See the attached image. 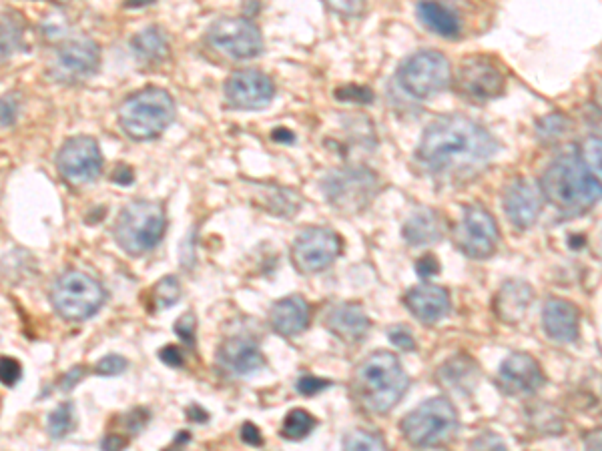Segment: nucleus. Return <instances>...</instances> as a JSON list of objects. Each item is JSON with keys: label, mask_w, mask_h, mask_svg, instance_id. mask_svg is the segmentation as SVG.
Instances as JSON below:
<instances>
[{"label": "nucleus", "mask_w": 602, "mask_h": 451, "mask_svg": "<svg viewBox=\"0 0 602 451\" xmlns=\"http://www.w3.org/2000/svg\"><path fill=\"white\" fill-rule=\"evenodd\" d=\"M131 49L135 57L147 65L163 63L169 57V41L165 33L157 27H149L141 33H137L131 39Z\"/></svg>", "instance_id": "nucleus-29"}, {"label": "nucleus", "mask_w": 602, "mask_h": 451, "mask_svg": "<svg viewBox=\"0 0 602 451\" xmlns=\"http://www.w3.org/2000/svg\"><path fill=\"white\" fill-rule=\"evenodd\" d=\"M17 115H19V107H17V101L13 95H5L3 97V127L9 129L15 125L17 121Z\"/></svg>", "instance_id": "nucleus-45"}, {"label": "nucleus", "mask_w": 602, "mask_h": 451, "mask_svg": "<svg viewBox=\"0 0 602 451\" xmlns=\"http://www.w3.org/2000/svg\"><path fill=\"white\" fill-rule=\"evenodd\" d=\"M418 17L424 27H428L434 35H440L444 39H456L462 33V23L458 15L448 9L440 0H420Z\"/></svg>", "instance_id": "nucleus-26"}, {"label": "nucleus", "mask_w": 602, "mask_h": 451, "mask_svg": "<svg viewBox=\"0 0 602 451\" xmlns=\"http://www.w3.org/2000/svg\"><path fill=\"white\" fill-rule=\"evenodd\" d=\"M398 83L414 99H430L450 87V61L438 51L414 53L400 65Z\"/></svg>", "instance_id": "nucleus-9"}, {"label": "nucleus", "mask_w": 602, "mask_h": 451, "mask_svg": "<svg viewBox=\"0 0 602 451\" xmlns=\"http://www.w3.org/2000/svg\"><path fill=\"white\" fill-rule=\"evenodd\" d=\"M107 293L101 281L83 273V271H67L63 273L53 289H51V303L67 321H85L99 313L105 305Z\"/></svg>", "instance_id": "nucleus-8"}, {"label": "nucleus", "mask_w": 602, "mask_h": 451, "mask_svg": "<svg viewBox=\"0 0 602 451\" xmlns=\"http://www.w3.org/2000/svg\"><path fill=\"white\" fill-rule=\"evenodd\" d=\"M540 207H542L540 195L528 181L518 179L506 189L504 209H506L510 223L516 229L524 231V229L532 227L540 215Z\"/></svg>", "instance_id": "nucleus-21"}, {"label": "nucleus", "mask_w": 602, "mask_h": 451, "mask_svg": "<svg viewBox=\"0 0 602 451\" xmlns=\"http://www.w3.org/2000/svg\"><path fill=\"white\" fill-rule=\"evenodd\" d=\"M588 173L592 175V179L596 181V185L602 191V139L590 137L586 139L580 149H578Z\"/></svg>", "instance_id": "nucleus-34"}, {"label": "nucleus", "mask_w": 602, "mask_h": 451, "mask_svg": "<svg viewBox=\"0 0 602 451\" xmlns=\"http://www.w3.org/2000/svg\"><path fill=\"white\" fill-rule=\"evenodd\" d=\"M217 361L223 371L235 377L253 375L265 367V357L259 349V343L245 335L225 339L217 349Z\"/></svg>", "instance_id": "nucleus-17"}, {"label": "nucleus", "mask_w": 602, "mask_h": 451, "mask_svg": "<svg viewBox=\"0 0 602 451\" xmlns=\"http://www.w3.org/2000/svg\"><path fill=\"white\" fill-rule=\"evenodd\" d=\"M151 299H153L155 309L173 307L181 299V283H179V279L175 275H167V277L159 279L151 287Z\"/></svg>", "instance_id": "nucleus-33"}, {"label": "nucleus", "mask_w": 602, "mask_h": 451, "mask_svg": "<svg viewBox=\"0 0 602 451\" xmlns=\"http://www.w3.org/2000/svg\"><path fill=\"white\" fill-rule=\"evenodd\" d=\"M207 43L217 53L235 61L255 59L263 53V35L259 27L243 17H223L211 23L207 29Z\"/></svg>", "instance_id": "nucleus-10"}, {"label": "nucleus", "mask_w": 602, "mask_h": 451, "mask_svg": "<svg viewBox=\"0 0 602 451\" xmlns=\"http://www.w3.org/2000/svg\"><path fill=\"white\" fill-rule=\"evenodd\" d=\"M544 383L542 369L528 353H512L498 371V385L510 395H530Z\"/></svg>", "instance_id": "nucleus-18"}, {"label": "nucleus", "mask_w": 602, "mask_h": 451, "mask_svg": "<svg viewBox=\"0 0 602 451\" xmlns=\"http://www.w3.org/2000/svg\"><path fill=\"white\" fill-rule=\"evenodd\" d=\"M175 101L159 87H147L129 95L119 107V125L133 141H151L175 121Z\"/></svg>", "instance_id": "nucleus-4"}, {"label": "nucleus", "mask_w": 602, "mask_h": 451, "mask_svg": "<svg viewBox=\"0 0 602 451\" xmlns=\"http://www.w3.org/2000/svg\"><path fill=\"white\" fill-rule=\"evenodd\" d=\"M23 377V365L15 357L0 359V379L7 387H15Z\"/></svg>", "instance_id": "nucleus-39"}, {"label": "nucleus", "mask_w": 602, "mask_h": 451, "mask_svg": "<svg viewBox=\"0 0 602 451\" xmlns=\"http://www.w3.org/2000/svg\"><path fill=\"white\" fill-rule=\"evenodd\" d=\"M390 341H392L398 349H402V351H414V349H416V343H414L412 333H410L408 329H404V327L392 329V331H390Z\"/></svg>", "instance_id": "nucleus-44"}, {"label": "nucleus", "mask_w": 602, "mask_h": 451, "mask_svg": "<svg viewBox=\"0 0 602 451\" xmlns=\"http://www.w3.org/2000/svg\"><path fill=\"white\" fill-rule=\"evenodd\" d=\"M271 139H273L275 143H281V145H291V143L295 141V135H293L291 131H287V129L279 127V129H273V133H271Z\"/></svg>", "instance_id": "nucleus-53"}, {"label": "nucleus", "mask_w": 602, "mask_h": 451, "mask_svg": "<svg viewBox=\"0 0 602 451\" xmlns=\"http://www.w3.org/2000/svg\"><path fill=\"white\" fill-rule=\"evenodd\" d=\"M476 379H478V367L476 363L466 357V355H460V357H454L450 359L448 363H444L438 371V381L440 385H444L446 389L454 391V393H464V391H470L474 385H476Z\"/></svg>", "instance_id": "nucleus-28"}, {"label": "nucleus", "mask_w": 602, "mask_h": 451, "mask_svg": "<svg viewBox=\"0 0 602 451\" xmlns=\"http://www.w3.org/2000/svg\"><path fill=\"white\" fill-rule=\"evenodd\" d=\"M336 99L338 101H346V103H360V105H368L374 101V93L366 87H358V85H348V87H340L336 89Z\"/></svg>", "instance_id": "nucleus-37"}, {"label": "nucleus", "mask_w": 602, "mask_h": 451, "mask_svg": "<svg viewBox=\"0 0 602 451\" xmlns=\"http://www.w3.org/2000/svg\"><path fill=\"white\" fill-rule=\"evenodd\" d=\"M328 387H332V381H330V379H322V377H314V375H304V377H301V379L297 381V385H295V389H297L301 395H304V397L318 395V393L326 391Z\"/></svg>", "instance_id": "nucleus-40"}, {"label": "nucleus", "mask_w": 602, "mask_h": 451, "mask_svg": "<svg viewBox=\"0 0 602 451\" xmlns=\"http://www.w3.org/2000/svg\"><path fill=\"white\" fill-rule=\"evenodd\" d=\"M404 237L410 245L436 243L444 237V219L432 209L418 211L406 221Z\"/></svg>", "instance_id": "nucleus-27"}, {"label": "nucleus", "mask_w": 602, "mask_h": 451, "mask_svg": "<svg viewBox=\"0 0 602 451\" xmlns=\"http://www.w3.org/2000/svg\"><path fill=\"white\" fill-rule=\"evenodd\" d=\"M223 93L233 109L259 111L273 101L275 85L267 75L253 69H243L227 77Z\"/></svg>", "instance_id": "nucleus-16"}, {"label": "nucleus", "mask_w": 602, "mask_h": 451, "mask_svg": "<svg viewBox=\"0 0 602 451\" xmlns=\"http://www.w3.org/2000/svg\"><path fill=\"white\" fill-rule=\"evenodd\" d=\"M454 87L464 101L484 105L504 95L506 77L490 59L470 57L462 63Z\"/></svg>", "instance_id": "nucleus-13"}, {"label": "nucleus", "mask_w": 602, "mask_h": 451, "mask_svg": "<svg viewBox=\"0 0 602 451\" xmlns=\"http://www.w3.org/2000/svg\"><path fill=\"white\" fill-rule=\"evenodd\" d=\"M269 325L283 337L304 333L310 325V303L301 295H287L269 309Z\"/></svg>", "instance_id": "nucleus-20"}, {"label": "nucleus", "mask_w": 602, "mask_h": 451, "mask_svg": "<svg viewBox=\"0 0 602 451\" xmlns=\"http://www.w3.org/2000/svg\"><path fill=\"white\" fill-rule=\"evenodd\" d=\"M113 181L119 185H131L133 183V171L127 165H121L113 173Z\"/></svg>", "instance_id": "nucleus-50"}, {"label": "nucleus", "mask_w": 602, "mask_h": 451, "mask_svg": "<svg viewBox=\"0 0 602 451\" xmlns=\"http://www.w3.org/2000/svg\"><path fill=\"white\" fill-rule=\"evenodd\" d=\"M594 103H596V107L602 111V79L596 83V87H594Z\"/></svg>", "instance_id": "nucleus-56"}, {"label": "nucleus", "mask_w": 602, "mask_h": 451, "mask_svg": "<svg viewBox=\"0 0 602 451\" xmlns=\"http://www.w3.org/2000/svg\"><path fill=\"white\" fill-rule=\"evenodd\" d=\"M416 271H418V275H420L422 279L428 281V279H432L434 275L440 273V263H438V259H436L434 255H424L422 259H418Z\"/></svg>", "instance_id": "nucleus-43"}, {"label": "nucleus", "mask_w": 602, "mask_h": 451, "mask_svg": "<svg viewBox=\"0 0 602 451\" xmlns=\"http://www.w3.org/2000/svg\"><path fill=\"white\" fill-rule=\"evenodd\" d=\"M584 445L588 449H602V429H592L584 435Z\"/></svg>", "instance_id": "nucleus-52"}, {"label": "nucleus", "mask_w": 602, "mask_h": 451, "mask_svg": "<svg viewBox=\"0 0 602 451\" xmlns=\"http://www.w3.org/2000/svg\"><path fill=\"white\" fill-rule=\"evenodd\" d=\"M127 365L129 363H127L125 357H121L117 353H109V355H105L103 359L97 361V365L93 367V371L97 375H119V373H123L127 369Z\"/></svg>", "instance_id": "nucleus-38"}, {"label": "nucleus", "mask_w": 602, "mask_h": 451, "mask_svg": "<svg viewBox=\"0 0 602 451\" xmlns=\"http://www.w3.org/2000/svg\"><path fill=\"white\" fill-rule=\"evenodd\" d=\"M25 49V25L13 13L3 15V59Z\"/></svg>", "instance_id": "nucleus-32"}, {"label": "nucleus", "mask_w": 602, "mask_h": 451, "mask_svg": "<svg viewBox=\"0 0 602 451\" xmlns=\"http://www.w3.org/2000/svg\"><path fill=\"white\" fill-rule=\"evenodd\" d=\"M83 377H85V367L83 365L73 367L71 371H67L63 375V379H61V391H71Z\"/></svg>", "instance_id": "nucleus-48"}, {"label": "nucleus", "mask_w": 602, "mask_h": 451, "mask_svg": "<svg viewBox=\"0 0 602 451\" xmlns=\"http://www.w3.org/2000/svg\"><path fill=\"white\" fill-rule=\"evenodd\" d=\"M410 387L400 359L390 351H374L358 363L352 375V397L368 413L392 411Z\"/></svg>", "instance_id": "nucleus-2"}, {"label": "nucleus", "mask_w": 602, "mask_h": 451, "mask_svg": "<svg viewBox=\"0 0 602 451\" xmlns=\"http://www.w3.org/2000/svg\"><path fill=\"white\" fill-rule=\"evenodd\" d=\"M326 201L342 215L364 211L380 191L378 175L368 167H340L322 181Z\"/></svg>", "instance_id": "nucleus-7"}, {"label": "nucleus", "mask_w": 602, "mask_h": 451, "mask_svg": "<svg viewBox=\"0 0 602 451\" xmlns=\"http://www.w3.org/2000/svg\"><path fill=\"white\" fill-rule=\"evenodd\" d=\"M472 447H480V449H486V447H496V449H504V443L498 439V437H494V435H484V437H480V439H476V441H472Z\"/></svg>", "instance_id": "nucleus-51"}, {"label": "nucleus", "mask_w": 602, "mask_h": 451, "mask_svg": "<svg viewBox=\"0 0 602 451\" xmlns=\"http://www.w3.org/2000/svg\"><path fill=\"white\" fill-rule=\"evenodd\" d=\"M149 421V411L147 409H133L129 415H127V425H129V431L131 433H139Z\"/></svg>", "instance_id": "nucleus-47"}, {"label": "nucleus", "mask_w": 602, "mask_h": 451, "mask_svg": "<svg viewBox=\"0 0 602 451\" xmlns=\"http://www.w3.org/2000/svg\"><path fill=\"white\" fill-rule=\"evenodd\" d=\"M187 415H189V419H193V421H197V423H205V421L209 419L207 411H203L199 405H191V407L187 409Z\"/></svg>", "instance_id": "nucleus-54"}, {"label": "nucleus", "mask_w": 602, "mask_h": 451, "mask_svg": "<svg viewBox=\"0 0 602 451\" xmlns=\"http://www.w3.org/2000/svg\"><path fill=\"white\" fill-rule=\"evenodd\" d=\"M241 441L247 443V445H251V447H261L263 445V435H261V431L257 429L255 423L245 421L241 425Z\"/></svg>", "instance_id": "nucleus-46"}, {"label": "nucleus", "mask_w": 602, "mask_h": 451, "mask_svg": "<svg viewBox=\"0 0 602 451\" xmlns=\"http://www.w3.org/2000/svg\"><path fill=\"white\" fill-rule=\"evenodd\" d=\"M187 441H189V431H179V435H177V439H175V445L187 443Z\"/></svg>", "instance_id": "nucleus-57"}, {"label": "nucleus", "mask_w": 602, "mask_h": 451, "mask_svg": "<svg viewBox=\"0 0 602 451\" xmlns=\"http://www.w3.org/2000/svg\"><path fill=\"white\" fill-rule=\"evenodd\" d=\"M195 329H197V321L193 313H185L177 319L175 323V333L187 343V345H195Z\"/></svg>", "instance_id": "nucleus-41"}, {"label": "nucleus", "mask_w": 602, "mask_h": 451, "mask_svg": "<svg viewBox=\"0 0 602 451\" xmlns=\"http://www.w3.org/2000/svg\"><path fill=\"white\" fill-rule=\"evenodd\" d=\"M153 3H155V0H127L125 7L127 9H135V7L141 9V7H147V5H153Z\"/></svg>", "instance_id": "nucleus-55"}, {"label": "nucleus", "mask_w": 602, "mask_h": 451, "mask_svg": "<svg viewBox=\"0 0 602 451\" xmlns=\"http://www.w3.org/2000/svg\"><path fill=\"white\" fill-rule=\"evenodd\" d=\"M400 429L414 447H438L448 443L458 429V411L446 397H432L410 411Z\"/></svg>", "instance_id": "nucleus-6"}, {"label": "nucleus", "mask_w": 602, "mask_h": 451, "mask_svg": "<svg viewBox=\"0 0 602 451\" xmlns=\"http://www.w3.org/2000/svg\"><path fill=\"white\" fill-rule=\"evenodd\" d=\"M75 425H77L75 405L71 401H63L61 405H57V409L51 411L49 421H47V431H49L51 439L61 441L75 429Z\"/></svg>", "instance_id": "nucleus-31"}, {"label": "nucleus", "mask_w": 602, "mask_h": 451, "mask_svg": "<svg viewBox=\"0 0 602 451\" xmlns=\"http://www.w3.org/2000/svg\"><path fill=\"white\" fill-rule=\"evenodd\" d=\"M498 143L476 121L458 115L436 119L418 145V161L440 179H466L484 171Z\"/></svg>", "instance_id": "nucleus-1"}, {"label": "nucleus", "mask_w": 602, "mask_h": 451, "mask_svg": "<svg viewBox=\"0 0 602 451\" xmlns=\"http://www.w3.org/2000/svg\"><path fill=\"white\" fill-rule=\"evenodd\" d=\"M159 359L173 367V369H181L185 365V355L183 351L177 347V345H165L161 351H159Z\"/></svg>", "instance_id": "nucleus-42"}, {"label": "nucleus", "mask_w": 602, "mask_h": 451, "mask_svg": "<svg viewBox=\"0 0 602 451\" xmlns=\"http://www.w3.org/2000/svg\"><path fill=\"white\" fill-rule=\"evenodd\" d=\"M500 241L498 225L482 205H468L456 229L454 243L470 259H488Z\"/></svg>", "instance_id": "nucleus-15"}, {"label": "nucleus", "mask_w": 602, "mask_h": 451, "mask_svg": "<svg viewBox=\"0 0 602 451\" xmlns=\"http://www.w3.org/2000/svg\"><path fill=\"white\" fill-rule=\"evenodd\" d=\"M530 301H532L530 285L518 279H510L498 291L494 307L504 323H518L526 315Z\"/></svg>", "instance_id": "nucleus-24"}, {"label": "nucleus", "mask_w": 602, "mask_h": 451, "mask_svg": "<svg viewBox=\"0 0 602 451\" xmlns=\"http://www.w3.org/2000/svg\"><path fill=\"white\" fill-rule=\"evenodd\" d=\"M324 323L344 343H360L370 331V317L360 303H338L328 309Z\"/></svg>", "instance_id": "nucleus-19"}, {"label": "nucleus", "mask_w": 602, "mask_h": 451, "mask_svg": "<svg viewBox=\"0 0 602 451\" xmlns=\"http://www.w3.org/2000/svg\"><path fill=\"white\" fill-rule=\"evenodd\" d=\"M342 237L330 227H310L301 231L291 245V263L301 275H314L328 269L342 253Z\"/></svg>", "instance_id": "nucleus-11"}, {"label": "nucleus", "mask_w": 602, "mask_h": 451, "mask_svg": "<svg viewBox=\"0 0 602 451\" xmlns=\"http://www.w3.org/2000/svg\"><path fill=\"white\" fill-rule=\"evenodd\" d=\"M127 437L119 435V433H109L103 441H101V447L103 449H123L127 445Z\"/></svg>", "instance_id": "nucleus-49"}, {"label": "nucleus", "mask_w": 602, "mask_h": 451, "mask_svg": "<svg viewBox=\"0 0 602 451\" xmlns=\"http://www.w3.org/2000/svg\"><path fill=\"white\" fill-rule=\"evenodd\" d=\"M59 3H69V0H59Z\"/></svg>", "instance_id": "nucleus-58"}, {"label": "nucleus", "mask_w": 602, "mask_h": 451, "mask_svg": "<svg viewBox=\"0 0 602 451\" xmlns=\"http://www.w3.org/2000/svg\"><path fill=\"white\" fill-rule=\"evenodd\" d=\"M253 191V203L271 215L277 217H291L299 213L301 209V197L285 187L279 185H251Z\"/></svg>", "instance_id": "nucleus-25"}, {"label": "nucleus", "mask_w": 602, "mask_h": 451, "mask_svg": "<svg viewBox=\"0 0 602 451\" xmlns=\"http://www.w3.org/2000/svg\"><path fill=\"white\" fill-rule=\"evenodd\" d=\"M167 231V215L159 201L139 199L127 203L115 219L113 237L127 255L153 251Z\"/></svg>", "instance_id": "nucleus-5"}, {"label": "nucleus", "mask_w": 602, "mask_h": 451, "mask_svg": "<svg viewBox=\"0 0 602 451\" xmlns=\"http://www.w3.org/2000/svg\"><path fill=\"white\" fill-rule=\"evenodd\" d=\"M99 67V45L91 39H71L55 51L49 63V75L61 85H79L95 77Z\"/></svg>", "instance_id": "nucleus-12"}, {"label": "nucleus", "mask_w": 602, "mask_h": 451, "mask_svg": "<svg viewBox=\"0 0 602 451\" xmlns=\"http://www.w3.org/2000/svg\"><path fill=\"white\" fill-rule=\"evenodd\" d=\"M540 193L564 217L590 211L600 197V187L588 173L578 149L558 155L540 179Z\"/></svg>", "instance_id": "nucleus-3"}, {"label": "nucleus", "mask_w": 602, "mask_h": 451, "mask_svg": "<svg viewBox=\"0 0 602 451\" xmlns=\"http://www.w3.org/2000/svg\"><path fill=\"white\" fill-rule=\"evenodd\" d=\"M318 421L316 417L306 411V409H291L281 425V437L289 439V441H301L306 439L314 429H316Z\"/></svg>", "instance_id": "nucleus-30"}, {"label": "nucleus", "mask_w": 602, "mask_h": 451, "mask_svg": "<svg viewBox=\"0 0 602 451\" xmlns=\"http://www.w3.org/2000/svg\"><path fill=\"white\" fill-rule=\"evenodd\" d=\"M542 323H544L546 333L560 343H572L578 339L580 313L566 299H560V297L548 299L544 305V311H542Z\"/></svg>", "instance_id": "nucleus-23"}, {"label": "nucleus", "mask_w": 602, "mask_h": 451, "mask_svg": "<svg viewBox=\"0 0 602 451\" xmlns=\"http://www.w3.org/2000/svg\"><path fill=\"white\" fill-rule=\"evenodd\" d=\"M57 169L73 187L95 183L103 173V155L99 143L87 135L65 141L57 153Z\"/></svg>", "instance_id": "nucleus-14"}, {"label": "nucleus", "mask_w": 602, "mask_h": 451, "mask_svg": "<svg viewBox=\"0 0 602 451\" xmlns=\"http://www.w3.org/2000/svg\"><path fill=\"white\" fill-rule=\"evenodd\" d=\"M344 449L350 451H358V449H386V441L382 435L374 433V431H366V429H352L344 435L342 439Z\"/></svg>", "instance_id": "nucleus-35"}, {"label": "nucleus", "mask_w": 602, "mask_h": 451, "mask_svg": "<svg viewBox=\"0 0 602 451\" xmlns=\"http://www.w3.org/2000/svg\"><path fill=\"white\" fill-rule=\"evenodd\" d=\"M406 307L410 309V313L426 323V325H434L440 319H444L450 311V295L444 287L438 285H418L414 289H410L406 293Z\"/></svg>", "instance_id": "nucleus-22"}, {"label": "nucleus", "mask_w": 602, "mask_h": 451, "mask_svg": "<svg viewBox=\"0 0 602 451\" xmlns=\"http://www.w3.org/2000/svg\"><path fill=\"white\" fill-rule=\"evenodd\" d=\"M326 7L346 19H358L366 11V0H324Z\"/></svg>", "instance_id": "nucleus-36"}]
</instances>
